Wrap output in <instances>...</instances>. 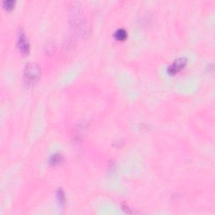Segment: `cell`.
Returning <instances> with one entry per match:
<instances>
[{
	"mask_svg": "<svg viewBox=\"0 0 215 215\" xmlns=\"http://www.w3.org/2000/svg\"><path fill=\"white\" fill-rule=\"evenodd\" d=\"M40 69L39 66L35 63H29L24 68V81L29 86L35 84L40 79Z\"/></svg>",
	"mask_w": 215,
	"mask_h": 215,
	"instance_id": "cell-1",
	"label": "cell"
},
{
	"mask_svg": "<svg viewBox=\"0 0 215 215\" xmlns=\"http://www.w3.org/2000/svg\"><path fill=\"white\" fill-rule=\"evenodd\" d=\"M186 64H187V60L185 58H178V59L175 60L167 68V72L169 73L170 75H174L178 72H180L183 67H185Z\"/></svg>",
	"mask_w": 215,
	"mask_h": 215,
	"instance_id": "cell-2",
	"label": "cell"
},
{
	"mask_svg": "<svg viewBox=\"0 0 215 215\" xmlns=\"http://www.w3.org/2000/svg\"><path fill=\"white\" fill-rule=\"evenodd\" d=\"M18 47H19V51H21L24 55L29 53L30 51V44L28 41V39L26 38L24 33L23 31H20L18 35Z\"/></svg>",
	"mask_w": 215,
	"mask_h": 215,
	"instance_id": "cell-3",
	"label": "cell"
},
{
	"mask_svg": "<svg viewBox=\"0 0 215 215\" xmlns=\"http://www.w3.org/2000/svg\"><path fill=\"white\" fill-rule=\"evenodd\" d=\"M114 36L118 40H124L127 38L126 30L124 29H118L114 33Z\"/></svg>",
	"mask_w": 215,
	"mask_h": 215,
	"instance_id": "cell-4",
	"label": "cell"
},
{
	"mask_svg": "<svg viewBox=\"0 0 215 215\" xmlns=\"http://www.w3.org/2000/svg\"><path fill=\"white\" fill-rule=\"evenodd\" d=\"M63 161V156L60 154H54L50 159V163L52 165H59Z\"/></svg>",
	"mask_w": 215,
	"mask_h": 215,
	"instance_id": "cell-5",
	"label": "cell"
},
{
	"mask_svg": "<svg viewBox=\"0 0 215 215\" xmlns=\"http://www.w3.org/2000/svg\"><path fill=\"white\" fill-rule=\"evenodd\" d=\"M57 198H58V201H59L60 203L64 204L66 198H65L64 192H63V191H62V189H59V190L57 191Z\"/></svg>",
	"mask_w": 215,
	"mask_h": 215,
	"instance_id": "cell-6",
	"label": "cell"
},
{
	"mask_svg": "<svg viewBox=\"0 0 215 215\" xmlns=\"http://www.w3.org/2000/svg\"><path fill=\"white\" fill-rule=\"evenodd\" d=\"M3 5L6 9L9 10L11 8H13V5H14V1H13V0H5V1L3 2Z\"/></svg>",
	"mask_w": 215,
	"mask_h": 215,
	"instance_id": "cell-7",
	"label": "cell"
}]
</instances>
